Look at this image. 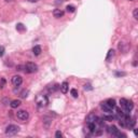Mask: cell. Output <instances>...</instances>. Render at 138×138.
Instances as JSON below:
<instances>
[{
    "label": "cell",
    "instance_id": "obj_1",
    "mask_svg": "<svg viewBox=\"0 0 138 138\" xmlns=\"http://www.w3.org/2000/svg\"><path fill=\"white\" fill-rule=\"evenodd\" d=\"M36 104H37L38 107H47L49 105V98H48L47 95H37L36 97Z\"/></svg>",
    "mask_w": 138,
    "mask_h": 138
},
{
    "label": "cell",
    "instance_id": "obj_2",
    "mask_svg": "<svg viewBox=\"0 0 138 138\" xmlns=\"http://www.w3.org/2000/svg\"><path fill=\"white\" fill-rule=\"evenodd\" d=\"M24 71L26 73H33V72H37L38 71V66L37 64L35 63H26V65H24Z\"/></svg>",
    "mask_w": 138,
    "mask_h": 138
},
{
    "label": "cell",
    "instance_id": "obj_3",
    "mask_svg": "<svg viewBox=\"0 0 138 138\" xmlns=\"http://www.w3.org/2000/svg\"><path fill=\"white\" fill-rule=\"evenodd\" d=\"M19 132V127L17 125L14 124H11V125H8L7 128H5V135L8 136H13L15 134H17Z\"/></svg>",
    "mask_w": 138,
    "mask_h": 138
},
{
    "label": "cell",
    "instance_id": "obj_4",
    "mask_svg": "<svg viewBox=\"0 0 138 138\" xmlns=\"http://www.w3.org/2000/svg\"><path fill=\"white\" fill-rule=\"evenodd\" d=\"M16 117H17V119H19L21 121H26V120H28V118H29V113H28V111H26V110H19L16 112Z\"/></svg>",
    "mask_w": 138,
    "mask_h": 138
},
{
    "label": "cell",
    "instance_id": "obj_5",
    "mask_svg": "<svg viewBox=\"0 0 138 138\" xmlns=\"http://www.w3.org/2000/svg\"><path fill=\"white\" fill-rule=\"evenodd\" d=\"M11 81H12V84L14 85V86H19L23 83V78L21 76H13Z\"/></svg>",
    "mask_w": 138,
    "mask_h": 138
},
{
    "label": "cell",
    "instance_id": "obj_6",
    "mask_svg": "<svg viewBox=\"0 0 138 138\" xmlns=\"http://www.w3.org/2000/svg\"><path fill=\"white\" fill-rule=\"evenodd\" d=\"M129 47H131V45H129L128 43L123 42V41L119 43V50H120V51H121V52H123V53H126V52L128 51Z\"/></svg>",
    "mask_w": 138,
    "mask_h": 138
},
{
    "label": "cell",
    "instance_id": "obj_7",
    "mask_svg": "<svg viewBox=\"0 0 138 138\" xmlns=\"http://www.w3.org/2000/svg\"><path fill=\"white\" fill-rule=\"evenodd\" d=\"M107 132H108L109 134H111L112 136H115V137H117L118 134L120 133V131L114 126V125H112V126H108V127H107Z\"/></svg>",
    "mask_w": 138,
    "mask_h": 138
},
{
    "label": "cell",
    "instance_id": "obj_8",
    "mask_svg": "<svg viewBox=\"0 0 138 138\" xmlns=\"http://www.w3.org/2000/svg\"><path fill=\"white\" fill-rule=\"evenodd\" d=\"M100 107H101V109L104 110V112H106L107 114H112V113H113V109H112V108H110L109 106H107L105 103H101Z\"/></svg>",
    "mask_w": 138,
    "mask_h": 138
},
{
    "label": "cell",
    "instance_id": "obj_9",
    "mask_svg": "<svg viewBox=\"0 0 138 138\" xmlns=\"http://www.w3.org/2000/svg\"><path fill=\"white\" fill-rule=\"evenodd\" d=\"M59 89H61V92L63 94H66L68 92V90H69V83H68L67 81H64L63 83H62L61 85H59Z\"/></svg>",
    "mask_w": 138,
    "mask_h": 138
},
{
    "label": "cell",
    "instance_id": "obj_10",
    "mask_svg": "<svg viewBox=\"0 0 138 138\" xmlns=\"http://www.w3.org/2000/svg\"><path fill=\"white\" fill-rule=\"evenodd\" d=\"M64 14H65L64 11L61 10V9H55L53 11V15H54V17H56V19H61V17H63Z\"/></svg>",
    "mask_w": 138,
    "mask_h": 138
},
{
    "label": "cell",
    "instance_id": "obj_11",
    "mask_svg": "<svg viewBox=\"0 0 138 138\" xmlns=\"http://www.w3.org/2000/svg\"><path fill=\"white\" fill-rule=\"evenodd\" d=\"M105 104L107 106H109L110 108H112V109H114L115 107H117V103H115V100L113 98H109V99H107V100L105 101Z\"/></svg>",
    "mask_w": 138,
    "mask_h": 138
},
{
    "label": "cell",
    "instance_id": "obj_12",
    "mask_svg": "<svg viewBox=\"0 0 138 138\" xmlns=\"http://www.w3.org/2000/svg\"><path fill=\"white\" fill-rule=\"evenodd\" d=\"M41 52H42V49H41L40 45H35V47L33 48V55H36V56L40 55Z\"/></svg>",
    "mask_w": 138,
    "mask_h": 138
},
{
    "label": "cell",
    "instance_id": "obj_13",
    "mask_svg": "<svg viewBox=\"0 0 138 138\" xmlns=\"http://www.w3.org/2000/svg\"><path fill=\"white\" fill-rule=\"evenodd\" d=\"M21 100H19V99H14V100H12L11 104H10V106H11V108H13V109H15V108L19 107L21 106Z\"/></svg>",
    "mask_w": 138,
    "mask_h": 138
},
{
    "label": "cell",
    "instance_id": "obj_14",
    "mask_svg": "<svg viewBox=\"0 0 138 138\" xmlns=\"http://www.w3.org/2000/svg\"><path fill=\"white\" fill-rule=\"evenodd\" d=\"M114 53H115V51H114V50H113V49H110L109 51H108L107 57H106V61H107V62H109L110 59H111L113 56H114Z\"/></svg>",
    "mask_w": 138,
    "mask_h": 138
},
{
    "label": "cell",
    "instance_id": "obj_15",
    "mask_svg": "<svg viewBox=\"0 0 138 138\" xmlns=\"http://www.w3.org/2000/svg\"><path fill=\"white\" fill-rule=\"evenodd\" d=\"M96 115L95 114H93V113H91V114L89 115V117H87V123H90V122H95V120H96Z\"/></svg>",
    "mask_w": 138,
    "mask_h": 138
},
{
    "label": "cell",
    "instance_id": "obj_16",
    "mask_svg": "<svg viewBox=\"0 0 138 138\" xmlns=\"http://www.w3.org/2000/svg\"><path fill=\"white\" fill-rule=\"evenodd\" d=\"M16 30H19V31H24V30H26V27L23 25L22 23H19L16 25Z\"/></svg>",
    "mask_w": 138,
    "mask_h": 138
},
{
    "label": "cell",
    "instance_id": "obj_17",
    "mask_svg": "<svg viewBox=\"0 0 138 138\" xmlns=\"http://www.w3.org/2000/svg\"><path fill=\"white\" fill-rule=\"evenodd\" d=\"M70 94H71V96H72L73 98H78V96H79V93H78V91L76 89H72L70 91Z\"/></svg>",
    "mask_w": 138,
    "mask_h": 138
},
{
    "label": "cell",
    "instance_id": "obj_18",
    "mask_svg": "<svg viewBox=\"0 0 138 138\" xmlns=\"http://www.w3.org/2000/svg\"><path fill=\"white\" fill-rule=\"evenodd\" d=\"M43 122H44V123H45V125H47V126H49L50 124L52 123V119H51V118L44 117V118H43Z\"/></svg>",
    "mask_w": 138,
    "mask_h": 138
},
{
    "label": "cell",
    "instance_id": "obj_19",
    "mask_svg": "<svg viewBox=\"0 0 138 138\" xmlns=\"http://www.w3.org/2000/svg\"><path fill=\"white\" fill-rule=\"evenodd\" d=\"M66 10H67V12H69V13H72V12L76 11V8H75V5H67Z\"/></svg>",
    "mask_w": 138,
    "mask_h": 138
},
{
    "label": "cell",
    "instance_id": "obj_20",
    "mask_svg": "<svg viewBox=\"0 0 138 138\" xmlns=\"http://www.w3.org/2000/svg\"><path fill=\"white\" fill-rule=\"evenodd\" d=\"M58 89H59V85L58 84H55V85H53V87H52V86L49 87V91L50 92H56Z\"/></svg>",
    "mask_w": 138,
    "mask_h": 138
},
{
    "label": "cell",
    "instance_id": "obj_21",
    "mask_svg": "<svg viewBox=\"0 0 138 138\" xmlns=\"http://www.w3.org/2000/svg\"><path fill=\"white\" fill-rule=\"evenodd\" d=\"M126 103H127V99H125V98H121L120 99V105H121V107L124 109V107H125V105H126Z\"/></svg>",
    "mask_w": 138,
    "mask_h": 138
},
{
    "label": "cell",
    "instance_id": "obj_22",
    "mask_svg": "<svg viewBox=\"0 0 138 138\" xmlns=\"http://www.w3.org/2000/svg\"><path fill=\"white\" fill-rule=\"evenodd\" d=\"M27 96H28V91H23L21 93V97H22V98H26Z\"/></svg>",
    "mask_w": 138,
    "mask_h": 138
},
{
    "label": "cell",
    "instance_id": "obj_23",
    "mask_svg": "<svg viewBox=\"0 0 138 138\" xmlns=\"http://www.w3.org/2000/svg\"><path fill=\"white\" fill-rule=\"evenodd\" d=\"M3 55H5V47L0 45V57H2Z\"/></svg>",
    "mask_w": 138,
    "mask_h": 138
},
{
    "label": "cell",
    "instance_id": "obj_24",
    "mask_svg": "<svg viewBox=\"0 0 138 138\" xmlns=\"http://www.w3.org/2000/svg\"><path fill=\"white\" fill-rule=\"evenodd\" d=\"M5 79L2 78L1 81H0V89H3V87H5Z\"/></svg>",
    "mask_w": 138,
    "mask_h": 138
},
{
    "label": "cell",
    "instance_id": "obj_25",
    "mask_svg": "<svg viewBox=\"0 0 138 138\" xmlns=\"http://www.w3.org/2000/svg\"><path fill=\"white\" fill-rule=\"evenodd\" d=\"M133 15H134V19H138V9H135L133 12Z\"/></svg>",
    "mask_w": 138,
    "mask_h": 138
},
{
    "label": "cell",
    "instance_id": "obj_26",
    "mask_svg": "<svg viewBox=\"0 0 138 138\" xmlns=\"http://www.w3.org/2000/svg\"><path fill=\"white\" fill-rule=\"evenodd\" d=\"M84 90H85V91H91V90H93V87H92L91 84H85L84 85Z\"/></svg>",
    "mask_w": 138,
    "mask_h": 138
},
{
    "label": "cell",
    "instance_id": "obj_27",
    "mask_svg": "<svg viewBox=\"0 0 138 138\" xmlns=\"http://www.w3.org/2000/svg\"><path fill=\"white\" fill-rule=\"evenodd\" d=\"M62 136H63V134H62L61 131H57L56 133H55V137H56V138H61Z\"/></svg>",
    "mask_w": 138,
    "mask_h": 138
},
{
    "label": "cell",
    "instance_id": "obj_28",
    "mask_svg": "<svg viewBox=\"0 0 138 138\" xmlns=\"http://www.w3.org/2000/svg\"><path fill=\"white\" fill-rule=\"evenodd\" d=\"M125 75H126L125 72H115V76H117V77H120V76H125Z\"/></svg>",
    "mask_w": 138,
    "mask_h": 138
},
{
    "label": "cell",
    "instance_id": "obj_29",
    "mask_svg": "<svg viewBox=\"0 0 138 138\" xmlns=\"http://www.w3.org/2000/svg\"><path fill=\"white\" fill-rule=\"evenodd\" d=\"M29 2H37V1H39V0H28Z\"/></svg>",
    "mask_w": 138,
    "mask_h": 138
},
{
    "label": "cell",
    "instance_id": "obj_30",
    "mask_svg": "<svg viewBox=\"0 0 138 138\" xmlns=\"http://www.w3.org/2000/svg\"><path fill=\"white\" fill-rule=\"evenodd\" d=\"M64 1H65V0H57L56 2H57V3H59V2H64Z\"/></svg>",
    "mask_w": 138,
    "mask_h": 138
},
{
    "label": "cell",
    "instance_id": "obj_31",
    "mask_svg": "<svg viewBox=\"0 0 138 138\" xmlns=\"http://www.w3.org/2000/svg\"><path fill=\"white\" fill-rule=\"evenodd\" d=\"M5 1H8V2H9V1H10V2H11V1H13V0H5Z\"/></svg>",
    "mask_w": 138,
    "mask_h": 138
},
{
    "label": "cell",
    "instance_id": "obj_32",
    "mask_svg": "<svg viewBox=\"0 0 138 138\" xmlns=\"http://www.w3.org/2000/svg\"><path fill=\"white\" fill-rule=\"evenodd\" d=\"M131 1H133V0H131Z\"/></svg>",
    "mask_w": 138,
    "mask_h": 138
}]
</instances>
